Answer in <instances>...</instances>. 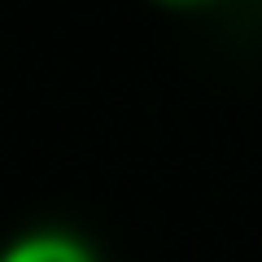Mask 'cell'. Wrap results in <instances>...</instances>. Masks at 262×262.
I'll list each match as a JSON object with an SVG mask.
<instances>
[{
    "label": "cell",
    "instance_id": "obj_1",
    "mask_svg": "<svg viewBox=\"0 0 262 262\" xmlns=\"http://www.w3.org/2000/svg\"><path fill=\"white\" fill-rule=\"evenodd\" d=\"M5 262H88V253L79 245L61 241V236H39V241L18 245Z\"/></svg>",
    "mask_w": 262,
    "mask_h": 262
}]
</instances>
